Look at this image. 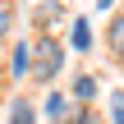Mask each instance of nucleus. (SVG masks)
Wrapping results in <instances>:
<instances>
[{
  "label": "nucleus",
  "mask_w": 124,
  "mask_h": 124,
  "mask_svg": "<svg viewBox=\"0 0 124 124\" xmlns=\"http://www.w3.org/2000/svg\"><path fill=\"white\" fill-rule=\"evenodd\" d=\"M92 46V28H87V18H74V51H87Z\"/></svg>",
  "instance_id": "423d86ee"
},
{
  "label": "nucleus",
  "mask_w": 124,
  "mask_h": 124,
  "mask_svg": "<svg viewBox=\"0 0 124 124\" xmlns=\"http://www.w3.org/2000/svg\"><path fill=\"white\" fill-rule=\"evenodd\" d=\"M106 41H110V55L124 64V14H120V18H110V32H106Z\"/></svg>",
  "instance_id": "7ed1b4c3"
},
{
  "label": "nucleus",
  "mask_w": 124,
  "mask_h": 124,
  "mask_svg": "<svg viewBox=\"0 0 124 124\" xmlns=\"http://www.w3.org/2000/svg\"><path fill=\"white\" fill-rule=\"evenodd\" d=\"M97 5H101V9H110V5H115V0H97Z\"/></svg>",
  "instance_id": "9d476101"
},
{
  "label": "nucleus",
  "mask_w": 124,
  "mask_h": 124,
  "mask_svg": "<svg viewBox=\"0 0 124 124\" xmlns=\"http://www.w3.org/2000/svg\"><path fill=\"white\" fill-rule=\"evenodd\" d=\"M60 64H64V46L55 37H37L32 41V83H55Z\"/></svg>",
  "instance_id": "f257e3e1"
},
{
  "label": "nucleus",
  "mask_w": 124,
  "mask_h": 124,
  "mask_svg": "<svg viewBox=\"0 0 124 124\" xmlns=\"http://www.w3.org/2000/svg\"><path fill=\"white\" fill-rule=\"evenodd\" d=\"M9 23H14V14H9V9H5V5H0V37H5V32H9Z\"/></svg>",
  "instance_id": "1a4fd4ad"
},
{
  "label": "nucleus",
  "mask_w": 124,
  "mask_h": 124,
  "mask_svg": "<svg viewBox=\"0 0 124 124\" xmlns=\"http://www.w3.org/2000/svg\"><path fill=\"white\" fill-rule=\"evenodd\" d=\"M9 124H37V110H32L28 97H14V106H9Z\"/></svg>",
  "instance_id": "f03ea898"
},
{
  "label": "nucleus",
  "mask_w": 124,
  "mask_h": 124,
  "mask_svg": "<svg viewBox=\"0 0 124 124\" xmlns=\"http://www.w3.org/2000/svg\"><path fill=\"white\" fill-rule=\"evenodd\" d=\"M46 115H51V120H60V124H69V120H64V115H69V101H64L60 92H51V97H46Z\"/></svg>",
  "instance_id": "39448f33"
},
{
  "label": "nucleus",
  "mask_w": 124,
  "mask_h": 124,
  "mask_svg": "<svg viewBox=\"0 0 124 124\" xmlns=\"http://www.w3.org/2000/svg\"><path fill=\"white\" fill-rule=\"evenodd\" d=\"M28 64H32V41L14 46V78H28Z\"/></svg>",
  "instance_id": "20e7f679"
},
{
  "label": "nucleus",
  "mask_w": 124,
  "mask_h": 124,
  "mask_svg": "<svg viewBox=\"0 0 124 124\" xmlns=\"http://www.w3.org/2000/svg\"><path fill=\"white\" fill-rule=\"evenodd\" d=\"M74 97H83V101H87V97H97V78H92V74L74 78Z\"/></svg>",
  "instance_id": "0eeeda50"
},
{
  "label": "nucleus",
  "mask_w": 124,
  "mask_h": 124,
  "mask_svg": "<svg viewBox=\"0 0 124 124\" xmlns=\"http://www.w3.org/2000/svg\"><path fill=\"white\" fill-rule=\"evenodd\" d=\"M110 115L115 124H124V92H110Z\"/></svg>",
  "instance_id": "6e6552de"
}]
</instances>
